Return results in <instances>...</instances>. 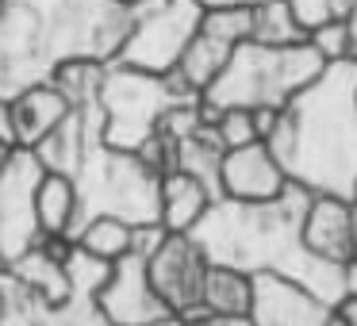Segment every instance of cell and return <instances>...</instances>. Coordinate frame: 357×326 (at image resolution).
Returning a JSON list of instances; mask_svg holds the SVG:
<instances>
[{
    "instance_id": "obj_1",
    "label": "cell",
    "mask_w": 357,
    "mask_h": 326,
    "mask_svg": "<svg viewBox=\"0 0 357 326\" xmlns=\"http://www.w3.org/2000/svg\"><path fill=\"white\" fill-rule=\"evenodd\" d=\"M131 12L112 0H4L0 12V96L50 81L73 58L108 65L119 54Z\"/></svg>"
},
{
    "instance_id": "obj_2",
    "label": "cell",
    "mask_w": 357,
    "mask_h": 326,
    "mask_svg": "<svg viewBox=\"0 0 357 326\" xmlns=\"http://www.w3.org/2000/svg\"><path fill=\"white\" fill-rule=\"evenodd\" d=\"M288 185L311 196H342L357 180V62H334L292 104L269 139Z\"/></svg>"
},
{
    "instance_id": "obj_3",
    "label": "cell",
    "mask_w": 357,
    "mask_h": 326,
    "mask_svg": "<svg viewBox=\"0 0 357 326\" xmlns=\"http://www.w3.org/2000/svg\"><path fill=\"white\" fill-rule=\"evenodd\" d=\"M311 192L288 185L269 203H231L219 200L204 215V223L192 231V238L204 246L211 265H231L242 272H273L288 277L315 292L319 300L334 303L342 300V269L323 265L303 249L300 226L307 211Z\"/></svg>"
},
{
    "instance_id": "obj_4",
    "label": "cell",
    "mask_w": 357,
    "mask_h": 326,
    "mask_svg": "<svg viewBox=\"0 0 357 326\" xmlns=\"http://www.w3.org/2000/svg\"><path fill=\"white\" fill-rule=\"evenodd\" d=\"M326 62L311 50V42L296 47H265V42H242L219 77L200 93V111H223V108H284L296 93L311 85Z\"/></svg>"
},
{
    "instance_id": "obj_5",
    "label": "cell",
    "mask_w": 357,
    "mask_h": 326,
    "mask_svg": "<svg viewBox=\"0 0 357 326\" xmlns=\"http://www.w3.org/2000/svg\"><path fill=\"white\" fill-rule=\"evenodd\" d=\"M81 215H116L123 223H158V177L127 150H112L96 134L81 157L77 173Z\"/></svg>"
},
{
    "instance_id": "obj_6",
    "label": "cell",
    "mask_w": 357,
    "mask_h": 326,
    "mask_svg": "<svg viewBox=\"0 0 357 326\" xmlns=\"http://www.w3.org/2000/svg\"><path fill=\"white\" fill-rule=\"evenodd\" d=\"M181 100L185 96L173 93L165 77L108 62L104 65V81H100V100H96V111H100V142L112 150L135 154L146 139H154L158 127H162V116Z\"/></svg>"
},
{
    "instance_id": "obj_7",
    "label": "cell",
    "mask_w": 357,
    "mask_h": 326,
    "mask_svg": "<svg viewBox=\"0 0 357 326\" xmlns=\"http://www.w3.org/2000/svg\"><path fill=\"white\" fill-rule=\"evenodd\" d=\"M200 16L204 8L196 0H150L131 12V31L112 62L154 73V77L177 70L185 47L200 31Z\"/></svg>"
},
{
    "instance_id": "obj_8",
    "label": "cell",
    "mask_w": 357,
    "mask_h": 326,
    "mask_svg": "<svg viewBox=\"0 0 357 326\" xmlns=\"http://www.w3.org/2000/svg\"><path fill=\"white\" fill-rule=\"evenodd\" d=\"M47 165L35 150L16 146L0 169V269L16 265L43 242L39 215H35V192Z\"/></svg>"
},
{
    "instance_id": "obj_9",
    "label": "cell",
    "mask_w": 357,
    "mask_h": 326,
    "mask_svg": "<svg viewBox=\"0 0 357 326\" xmlns=\"http://www.w3.org/2000/svg\"><path fill=\"white\" fill-rule=\"evenodd\" d=\"M208 269H211V261L192 234H169L146 257L150 284H154L158 300L165 303V311L177 318H188L200 311V292H204Z\"/></svg>"
},
{
    "instance_id": "obj_10",
    "label": "cell",
    "mask_w": 357,
    "mask_h": 326,
    "mask_svg": "<svg viewBox=\"0 0 357 326\" xmlns=\"http://www.w3.org/2000/svg\"><path fill=\"white\" fill-rule=\"evenodd\" d=\"M96 307H100L108 326H139L169 315L146 277V261L135 254H127L123 261H116L108 269V280L96 295Z\"/></svg>"
},
{
    "instance_id": "obj_11",
    "label": "cell",
    "mask_w": 357,
    "mask_h": 326,
    "mask_svg": "<svg viewBox=\"0 0 357 326\" xmlns=\"http://www.w3.org/2000/svg\"><path fill=\"white\" fill-rule=\"evenodd\" d=\"M334 307L307 292L303 284L273 272H254V303H250V326H326Z\"/></svg>"
},
{
    "instance_id": "obj_12",
    "label": "cell",
    "mask_w": 357,
    "mask_h": 326,
    "mask_svg": "<svg viewBox=\"0 0 357 326\" xmlns=\"http://www.w3.org/2000/svg\"><path fill=\"white\" fill-rule=\"evenodd\" d=\"M288 188L269 142H250L242 150H227L219 165V192L231 203H269Z\"/></svg>"
},
{
    "instance_id": "obj_13",
    "label": "cell",
    "mask_w": 357,
    "mask_h": 326,
    "mask_svg": "<svg viewBox=\"0 0 357 326\" xmlns=\"http://www.w3.org/2000/svg\"><path fill=\"white\" fill-rule=\"evenodd\" d=\"M300 238L315 261L342 269L354 257V203L342 196H311Z\"/></svg>"
},
{
    "instance_id": "obj_14",
    "label": "cell",
    "mask_w": 357,
    "mask_h": 326,
    "mask_svg": "<svg viewBox=\"0 0 357 326\" xmlns=\"http://www.w3.org/2000/svg\"><path fill=\"white\" fill-rule=\"evenodd\" d=\"M70 100L58 93L50 81L43 85H31L24 93L12 96V123H16V146L24 150H35L43 139L58 131V127L70 119Z\"/></svg>"
},
{
    "instance_id": "obj_15",
    "label": "cell",
    "mask_w": 357,
    "mask_h": 326,
    "mask_svg": "<svg viewBox=\"0 0 357 326\" xmlns=\"http://www.w3.org/2000/svg\"><path fill=\"white\" fill-rule=\"evenodd\" d=\"M211 203H219L196 177L173 169L158 180V223L169 234H192L204 223V215L211 211Z\"/></svg>"
},
{
    "instance_id": "obj_16",
    "label": "cell",
    "mask_w": 357,
    "mask_h": 326,
    "mask_svg": "<svg viewBox=\"0 0 357 326\" xmlns=\"http://www.w3.org/2000/svg\"><path fill=\"white\" fill-rule=\"evenodd\" d=\"M35 215H39L43 238H73L81 231V223H85L77 180L47 169L39 180V192H35Z\"/></svg>"
},
{
    "instance_id": "obj_17",
    "label": "cell",
    "mask_w": 357,
    "mask_h": 326,
    "mask_svg": "<svg viewBox=\"0 0 357 326\" xmlns=\"http://www.w3.org/2000/svg\"><path fill=\"white\" fill-rule=\"evenodd\" d=\"M250 303H254V277L231 265H211L204 277L200 292V311L219 318H246Z\"/></svg>"
},
{
    "instance_id": "obj_18",
    "label": "cell",
    "mask_w": 357,
    "mask_h": 326,
    "mask_svg": "<svg viewBox=\"0 0 357 326\" xmlns=\"http://www.w3.org/2000/svg\"><path fill=\"white\" fill-rule=\"evenodd\" d=\"M223 154L227 150L219 146L215 131H211L208 123L196 127L185 139H177V169L188 173V177H196L215 200H223V192H219V165H223Z\"/></svg>"
},
{
    "instance_id": "obj_19",
    "label": "cell",
    "mask_w": 357,
    "mask_h": 326,
    "mask_svg": "<svg viewBox=\"0 0 357 326\" xmlns=\"http://www.w3.org/2000/svg\"><path fill=\"white\" fill-rule=\"evenodd\" d=\"M73 246L104 265H116L131 254V223H123L116 215H93L73 234Z\"/></svg>"
},
{
    "instance_id": "obj_20",
    "label": "cell",
    "mask_w": 357,
    "mask_h": 326,
    "mask_svg": "<svg viewBox=\"0 0 357 326\" xmlns=\"http://www.w3.org/2000/svg\"><path fill=\"white\" fill-rule=\"evenodd\" d=\"M231 54H234L231 47H223L219 39L196 31V39L185 47V54H181V62H177V73L196 88V93H204V88L219 77V70L227 65V58H231Z\"/></svg>"
},
{
    "instance_id": "obj_21",
    "label": "cell",
    "mask_w": 357,
    "mask_h": 326,
    "mask_svg": "<svg viewBox=\"0 0 357 326\" xmlns=\"http://www.w3.org/2000/svg\"><path fill=\"white\" fill-rule=\"evenodd\" d=\"M254 42L296 47V42H307V35L300 31L284 0H265V4H254Z\"/></svg>"
},
{
    "instance_id": "obj_22",
    "label": "cell",
    "mask_w": 357,
    "mask_h": 326,
    "mask_svg": "<svg viewBox=\"0 0 357 326\" xmlns=\"http://www.w3.org/2000/svg\"><path fill=\"white\" fill-rule=\"evenodd\" d=\"M200 31L219 39L223 47H242L254 39V8L246 4H227V8H204L200 16Z\"/></svg>"
},
{
    "instance_id": "obj_23",
    "label": "cell",
    "mask_w": 357,
    "mask_h": 326,
    "mask_svg": "<svg viewBox=\"0 0 357 326\" xmlns=\"http://www.w3.org/2000/svg\"><path fill=\"white\" fill-rule=\"evenodd\" d=\"M204 123L215 131L219 146L223 150H242L250 142H261L257 139V123H254V111L250 108H223V111H208Z\"/></svg>"
},
{
    "instance_id": "obj_24",
    "label": "cell",
    "mask_w": 357,
    "mask_h": 326,
    "mask_svg": "<svg viewBox=\"0 0 357 326\" xmlns=\"http://www.w3.org/2000/svg\"><path fill=\"white\" fill-rule=\"evenodd\" d=\"M0 326H39V307L8 269H0Z\"/></svg>"
},
{
    "instance_id": "obj_25",
    "label": "cell",
    "mask_w": 357,
    "mask_h": 326,
    "mask_svg": "<svg viewBox=\"0 0 357 326\" xmlns=\"http://www.w3.org/2000/svg\"><path fill=\"white\" fill-rule=\"evenodd\" d=\"M307 42L326 65L354 62V35H349V24L342 16L331 20V24H323V27H315V31H307Z\"/></svg>"
},
{
    "instance_id": "obj_26",
    "label": "cell",
    "mask_w": 357,
    "mask_h": 326,
    "mask_svg": "<svg viewBox=\"0 0 357 326\" xmlns=\"http://www.w3.org/2000/svg\"><path fill=\"white\" fill-rule=\"evenodd\" d=\"M288 12H292V20L300 24V31H315V27L331 24V20H338V12H334V0H284Z\"/></svg>"
},
{
    "instance_id": "obj_27",
    "label": "cell",
    "mask_w": 357,
    "mask_h": 326,
    "mask_svg": "<svg viewBox=\"0 0 357 326\" xmlns=\"http://www.w3.org/2000/svg\"><path fill=\"white\" fill-rule=\"evenodd\" d=\"M165 238H169V231H165L162 223H139V226H131V254L146 261Z\"/></svg>"
},
{
    "instance_id": "obj_28",
    "label": "cell",
    "mask_w": 357,
    "mask_h": 326,
    "mask_svg": "<svg viewBox=\"0 0 357 326\" xmlns=\"http://www.w3.org/2000/svg\"><path fill=\"white\" fill-rule=\"evenodd\" d=\"M0 146L16 150V123H12V100L0 96Z\"/></svg>"
},
{
    "instance_id": "obj_29",
    "label": "cell",
    "mask_w": 357,
    "mask_h": 326,
    "mask_svg": "<svg viewBox=\"0 0 357 326\" xmlns=\"http://www.w3.org/2000/svg\"><path fill=\"white\" fill-rule=\"evenodd\" d=\"M185 326H250V318H219V315H204V311H196V315L181 318Z\"/></svg>"
},
{
    "instance_id": "obj_30",
    "label": "cell",
    "mask_w": 357,
    "mask_h": 326,
    "mask_svg": "<svg viewBox=\"0 0 357 326\" xmlns=\"http://www.w3.org/2000/svg\"><path fill=\"white\" fill-rule=\"evenodd\" d=\"M334 318H338L342 326H357V295H342V300L334 303Z\"/></svg>"
},
{
    "instance_id": "obj_31",
    "label": "cell",
    "mask_w": 357,
    "mask_h": 326,
    "mask_svg": "<svg viewBox=\"0 0 357 326\" xmlns=\"http://www.w3.org/2000/svg\"><path fill=\"white\" fill-rule=\"evenodd\" d=\"M342 295H357V261L354 257L342 265Z\"/></svg>"
},
{
    "instance_id": "obj_32",
    "label": "cell",
    "mask_w": 357,
    "mask_h": 326,
    "mask_svg": "<svg viewBox=\"0 0 357 326\" xmlns=\"http://www.w3.org/2000/svg\"><path fill=\"white\" fill-rule=\"evenodd\" d=\"M200 8H227V4H246V8H254V4H265V0H196Z\"/></svg>"
},
{
    "instance_id": "obj_33",
    "label": "cell",
    "mask_w": 357,
    "mask_h": 326,
    "mask_svg": "<svg viewBox=\"0 0 357 326\" xmlns=\"http://www.w3.org/2000/svg\"><path fill=\"white\" fill-rule=\"evenodd\" d=\"M354 8H357V0H334V12H338L342 20H346L349 12H354Z\"/></svg>"
},
{
    "instance_id": "obj_34",
    "label": "cell",
    "mask_w": 357,
    "mask_h": 326,
    "mask_svg": "<svg viewBox=\"0 0 357 326\" xmlns=\"http://www.w3.org/2000/svg\"><path fill=\"white\" fill-rule=\"evenodd\" d=\"M139 326H185L177 315H165V318H154V323H139Z\"/></svg>"
},
{
    "instance_id": "obj_35",
    "label": "cell",
    "mask_w": 357,
    "mask_h": 326,
    "mask_svg": "<svg viewBox=\"0 0 357 326\" xmlns=\"http://www.w3.org/2000/svg\"><path fill=\"white\" fill-rule=\"evenodd\" d=\"M116 8H123V12H135V8H142V4H150V0H112Z\"/></svg>"
},
{
    "instance_id": "obj_36",
    "label": "cell",
    "mask_w": 357,
    "mask_h": 326,
    "mask_svg": "<svg viewBox=\"0 0 357 326\" xmlns=\"http://www.w3.org/2000/svg\"><path fill=\"white\" fill-rule=\"evenodd\" d=\"M346 24H349V35H354V62H357V8L346 16Z\"/></svg>"
},
{
    "instance_id": "obj_37",
    "label": "cell",
    "mask_w": 357,
    "mask_h": 326,
    "mask_svg": "<svg viewBox=\"0 0 357 326\" xmlns=\"http://www.w3.org/2000/svg\"><path fill=\"white\" fill-rule=\"evenodd\" d=\"M354 261H357V208H354Z\"/></svg>"
},
{
    "instance_id": "obj_38",
    "label": "cell",
    "mask_w": 357,
    "mask_h": 326,
    "mask_svg": "<svg viewBox=\"0 0 357 326\" xmlns=\"http://www.w3.org/2000/svg\"><path fill=\"white\" fill-rule=\"evenodd\" d=\"M8 154H12V150H4V146H0V169H4V162H8Z\"/></svg>"
},
{
    "instance_id": "obj_39",
    "label": "cell",
    "mask_w": 357,
    "mask_h": 326,
    "mask_svg": "<svg viewBox=\"0 0 357 326\" xmlns=\"http://www.w3.org/2000/svg\"><path fill=\"white\" fill-rule=\"evenodd\" d=\"M349 203L357 208V180H354V188H349Z\"/></svg>"
},
{
    "instance_id": "obj_40",
    "label": "cell",
    "mask_w": 357,
    "mask_h": 326,
    "mask_svg": "<svg viewBox=\"0 0 357 326\" xmlns=\"http://www.w3.org/2000/svg\"><path fill=\"white\" fill-rule=\"evenodd\" d=\"M326 326H342V323H338V318H334V315H331V323H326Z\"/></svg>"
},
{
    "instance_id": "obj_41",
    "label": "cell",
    "mask_w": 357,
    "mask_h": 326,
    "mask_svg": "<svg viewBox=\"0 0 357 326\" xmlns=\"http://www.w3.org/2000/svg\"><path fill=\"white\" fill-rule=\"evenodd\" d=\"M0 12H4V0H0Z\"/></svg>"
}]
</instances>
